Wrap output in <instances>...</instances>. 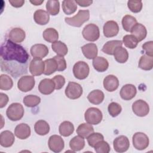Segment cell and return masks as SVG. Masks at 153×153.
Listing matches in <instances>:
<instances>
[{
  "mask_svg": "<svg viewBox=\"0 0 153 153\" xmlns=\"http://www.w3.org/2000/svg\"><path fill=\"white\" fill-rule=\"evenodd\" d=\"M8 102V97L7 94L1 93H0V108H2L7 104Z\"/></svg>",
  "mask_w": 153,
  "mask_h": 153,
  "instance_id": "cell-50",
  "label": "cell"
},
{
  "mask_svg": "<svg viewBox=\"0 0 153 153\" xmlns=\"http://www.w3.org/2000/svg\"><path fill=\"white\" fill-rule=\"evenodd\" d=\"M44 63L45 69L44 74L46 75H50L57 71V64L54 58L46 59L44 61Z\"/></svg>",
  "mask_w": 153,
  "mask_h": 153,
  "instance_id": "cell-37",
  "label": "cell"
},
{
  "mask_svg": "<svg viewBox=\"0 0 153 153\" xmlns=\"http://www.w3.org/2000/svg\"><path fill=\"white\" fill-rule=\"evenodd\" d=\"M103 35L107 38L116 36L119 32V26L117 23L114 20L106 22L103 27Z\"/></svg>",
  "mask_w": 153,
  "mask_h": 153,
  "instance_id": "cell-14",
  "label": "cell"
},
{
  "mask_svg": "<svg viewBox=\"0 0 153 153\" xmlns=\"http://www.w3.org/2000/svg\"><path fill=\"white\" fill-rule=\"evenodd\" d=\"M108 111L111 116L112 117H115L121 113L122 108L119 103L112 102L109 104Z\"/></svg>",
  "mask_w": 153,
  "mask_h": 153,
  "instance_id": "cell-44",
  "label": "cell"
},
{
  "mask_svg": "<svg viewBox=\"0 0 153 153\" xmlns=\"http://www.w3.org/2000/svg\"><path fill=\"white\" fill-rule=\"evenodd\" d=\"M139 67L145 71L151 70L153 68V56H149L146 54L141 56L139 63Z\"/></svg>",
  "mask_w": 153,
  "mask_h": 153,
  "instance_id": "cell-32",
  "label": "cell"
},
{
  "mask_svg": "<svg viewBox=\"0 0 153 153\" xmlns=\"http://www.w3.org/2000/svg\"><path fill=\"white\" fill-rule=\"evenodd\" d=\"M34 130L38 134L44 136L49 133L50 126L48 123L44 120H38L35 124Z\"/></svg>",
  "mask_w": 153,
  "mask_h": 153,
  "instance_id": "cell-28",
  "label": "cell"
},
{
  "mask_svg": "<svg viewBox=\"0 0 153 153\" xmlns=\"http://www.w3.org/2000/svg\"><path fill=\"white\" fill-rule=\"evenodd\" d=\"M59 130V133L62 136L68 137L73 133L74 131V126L71 122L65 121L60 124Z\"/></svg>",
  "mask_w": 153,
  "mask_h": 153,
  "instance_id": "cell-31",
  "label": "cell"
},
{
  "mask_svg": "<svg viewBox=\"0 0 153 153\" xmlns=\"http://www.w3.org/2000/svg\"><path fill=\"white\" fill-rule=\"evenodd\" d=\"M49 149L54 152H61L65 146L63 139L61 136L56 134L51 136L48 142Z\"/></svg>",
  "mask_w": 153,
  "mask_h": 153,
  "instance_id": "cell-11",
  "label": "cell"
},
{
  "mask_svg": "<svg viewBox=\"0 0 153 153\" xmlns=\"http://www.w3.org/2000/svg\"><path fill=\"white\" fill-rule=\"evenodd\" d=\"M15 140L14 134L9 131L5 130L1 132L0 134V144L2 146L8 148L11 146Z\"/></svg>",
  "mask_w": 153,
  "mask_h": 153,
  "instance_id": "cell-21",
  "label": "cell"
},
{
  "mask_svg": "<svg viewBox=\"0 0 153 153\" xmlns=\"http://www.w3.org/2000/svg\"><path fill=\"white\" fill-rule=\"evenodd\" d=\"M10 4L14 7L19 8L23 6L25 3V1L23 0H10Z\"/></svg>",
  "mask_w": 153,
  "mask_h": 153,
  "instance_id": "cell-51",
  "label": "cell"
},
{
  "mask_svg": "<svg viewBox=\"0 0 153 153\" xmlns=\"http://www.w3.org/2000/svg\"><path fill=\"white\" fill-rule=\"evenodd\" d=\"M82 94L81 85L75 82H69L65 89L66 96L71 99L79 98Z\"/></svg>",
  "mask_w": 153,
  "mask_h": 153,
  "instance_id": "cell-8",
  "label": "cell"
},
{
  "mask_svg": "<svg viewBox=\"0 0 153 153\" xmlns=\"http://www.w3.org/2000/svg\"><path fill=\"white\" fill-rule=\"evenodd\" d=\"M153 42L152 41L145 42L142 45V48L146 52V54L149 56H153Z\"/></svg>",
  "mask_w": 153,
  "mask_h": 153,
  "instance_id": "cell-49",
  "label": "cell"
},
{
  "mask_svg": "<svg viewBox=\"0 0 153 153\" xmlns=\"http://www.w3.org/2000/svg\"><path fill=\"white\" fill-rule=\"evenodd\" d=\"M63 12L68 15L74 13L77 9V4L73 0H65L62 2V5Z\"/></svg>",
  "mask_w": 153,
  "mask_h": 153,
  "instance_id": "cell-36",
  "label": "cell"
},
{
  "mask_svg": "<svg viewBox=\"0 0 153 153\" xmlns=\"http://www.w3.org/2000/svg\"><path fill=\"white\" fill-rule=\"evenodd\" d=\"M84 118L87 123L91 125H97L102 121L103 115L99 109L91 107L86 110L84 114Z\"/></svg>",
  "mask_w": 153,
  "mask_h": 153,
  "instance_id": "cell-4",
  "label": "cell"
},
{
  "mask_svg": "<svg viewBox=\"0 0 153 153\" xmlns=\"http://www.w3.org/2000/svg\"><path fill=\"white\" fill-rule=\"evenodd\" d=\"M114 150L117 152H124L128 150L130 146V142L126 136H120L116 137L113 142Z\"/></svg>",
  "mask_w": 153,
  "mask_h": 153,
  "instance_id": "cell-13",
  "label": "cell"
},
{
  "mask_svg": "<svg viewBox=\"0 0 153 153\" xmlns=\"http://www.w3.org/2000/svg\"><path fill=\"white\" fill-rule=\"evenodd\" d=\"M93 66L94 69L99 72L106 71L109 67L108 60L103 57H96L93 60Z\"/></svg>",
  "mask_w": 153,
  "mask_h": 153,
  "instance_id": "cell-26",
  "label": "cell"
},
{
  "mask_svg": "<svg viewBox=\"0 0 153 153\" xmlns=\"http://www.w3.org/2000/svg\"><path fill=\"white\" fill-rule=\"evenodd\" d=\"M142 2L141 1H128L127 7L129 10L134 13H139L142 8Z\"/></svg>",
  "mask_w": 153,
  "mask_h": 153,
  "instance_id": "cell-46",
  "label": "cell"
},
{
  "mask_svg": "<svg viewBox=\"0 0 153 153\" xmlns=\"http://www.w3.org/2000/svg\"><path fill=\"white\" fill-rule=\"evenodd\" d=\"M137 93L136 87L130 84H127L123 86L120 94L121 97L124 100H130L136 96Z\"/></svg>",
  "mask_w": 153,
  "mask_h": 153,
  "instance_id": "cell-17",
  "label": "cell"
},
{
  "mask_svg": "<svg viewBox=\"0 0 153 153\" xmlns=\"http://www.w3.org/2000/svg\"><path fill=\"white\" fill-rule=\"evenodd\" d=\"M46 9L47 12L52 15L56 16L60 11V3L59 1L49 0L46 3Z\"/></svg>",
  "mask_w": 153,
  "mask_h": 153,
  "instance_id": "cell-39",
  "label": "cell"
},
{
  "mask_svg": "<svg viewBox=\"0 0 153 153\" xmlns=\"http://www.w3.org/2000/svg\"><path fill=\"white\" fill-rule=\"evenodd\" d=\"M90 18V11L88 10H79L78 13L72 17H65V22L72 26L81 27Z\"/></svg>",
  "mask_w": 153,
  "mask_h": 153,
  "instance_id": "cell-2",
  "label": "cell"
},
{
  "mask_svg": "<svg viewBox=\"0 0 153 153\" xmlns=\"http://www.w3.org/2000/svg\"><path fill=\"white\" fill-rule=\"evenodd\" d=\"M81 50L84 56L88 59H93L97 57L98 50L95 44H87L81 47Z\"/></svg>",
  "mask_w": 153,
  "mask_h": 153,
  "instance_id": "cell-23",
  "label": "cell"
},
{
  "mask_svg": "<svg viewBox=\"0 0 153 153\" xmlns=\"http://www.w3.org/2000/svg\"><path fill=\"white\" fill-rule=\"evenodd\" d=\"M7 117L13 121L21 120L24 115V108L19 103H11L7 109Z\"/></svg>",
  "mask_w": 153,
  "mask_h": 153,
  "instance_id": "cell-3",
  "label": "cell"
},
{
  "mask_svg": "<svg viewBox=\"0 0 153 153\" xmlns=\"http://www.w3.org/2000/svg\"><path fill=\"white\" fill-rule=\"evenodd\" d=\"M82 34L84 38L87 41L91 42L96 41L100 36L99 27L95 24H88L84 27Z\"/></svg>",
  "mask_w": 153,
  "mask_h": 153,
  "instance_id": "cell-5",
  "label": "cell"
},
{
  "mask_svg": "<svg viewBox=\"0 0 153 153\" xmlns=\"http://www.w3.org/2000/svg\"><path fill=\"white\" fill-rule=\"evenodd\" d=\"M30 128L27 124H18L14 129V134L20 139H26L30 135Z\"/></svg>",
  "mask_w": 153,
  "mask_h": 153,
  "instance_id": "cell-19",
  "label": "cell"
},
{
  "mask_svg": "<svg viewBox=\"0 0 153 153\" xmlns=\"http://www.w3.org/2000/svg\"><path fill=\"white\" fill-rule=\"evenodd\" d=\"M25 32L22 29L19 27L12 29L8 33L9 39L16 43H20L23 42L25 39Z\"/></svg>",
  "mask_w": 153,
  "mask_h": 153,
  "instance_id": "cell-22",
  "label": "cell"
},
{
  "mask_svg": "<svg viewBox=\"0 0 153 153\" xmlns=\"http://www.w3.org/2000/svg\"><path fill=\"white\" fill-rule=\"evenodd\" d=\"M35 84V78L33 75H25L19 79L17 82V87L23 92H27L33 89Z\"/></svg>",
  "mask_w": 153,
  "mask_h": 153,
  "instance_id": "cell-9",
  "label": "cell"
},
{
  "mask_svg": "<svg viewBox=\"0 0 153 153\" xmlns=\"http://www.w3.org/2000/svg\"><path fill=\"white\" fill-rule=\"evenodd\" d=\"M30 51L34 58L42 59L48 54V48L44 44H36L32 46Z\"/></svg>",
  "mask_w": 153,
  "mask_h": 153,
  "instance_id": "cell-16",
  "label": "cell"
},
{
  "mask_svg": "<svg viewBox=\"0 0 153 153\" xmlns=\"http://www.w3.org/2000/svg\"><path fill=\"white\" fill-rule=\"evenodd\" d=\"M132 110L135 115L139 117H145L149 112L148 104L142 99L137 100L132 105Z\"/></svg>",
  "mask_w": 153,
  "mask_h": 153,
  "instance_id": "cell-10",
  "label": "cell"
},
{
  "mask_svg": "<svg viewBox=\"0 0 153 153\" xmlns=\"http://www.w3.org/2000/svg\"><path fill=\"white\" fill-rule=\"evenodd\" d=\"M104 97V93L100 90H94L91 91L87 96L88 101L94 105H99L101 103L103 102Z\"/></svg>",
  "mask_w": 153,
  "mask_h": 153,
  "instance_id": "cell-27",
  "label": "cell"
},
{
  "mask_svg": "<svg viewBox=\"0 0 153 153\" xmlns=\"http://www.w3.org/2000/svg\"><path fill=\"white\" fill-rule=\"evenodd\" d=\"M45 63L41 59L34 58L30 62L29 72L33 76H39L44 74Z\"/></svg>",
  "mask_w": 153,
  "mask_h": 153,
  "instance_id": "cell-12",
  "label": "cell"
},
{
  "mask_svg": "<svg viewBox=\"0 0 153 153\" xmlns=\"http://www.w3.org/2000/svg\"><path fill=\"white\" fill-rule=\"evenodd\" d=\"M123 43L126 47L133 49L137 47L138 41L133 35H126L123 38Z\"/></svg>",
  "mask_w": 153,
  "mask_h": 153,
  "instance_id": "cell-42",
  "label": "cell"
},
{
  "mask_svg": "<svg viewBox=\"0 0 153 153\" xmlns=\"http://www.w3.org/2000/svg\"><path fill=\"white\" fill-rule=\"evenodd\" d=\"M43 38L48 42H54L57 41L59 38V34L57 31L51 27L46 29L42 33Z\"/></svg>",
  "mask_w": 153,
  "mask_h": 153,
  "instance_id": "cell-34",
  "label": "cell"
},
{
  "mask_svg": "<svg viewBox=\"0 0 153 153\" xmlns=\"http://www.w3.org/2000/svg\"><path fill=\"white\" fill-rule=\"evenodd\" d=\"M30 2L34 5H40L43 2H44V0H42V1H36V0H35V1H30Z\"/></svg>",
  "mask_w": 153,
  "mask_h": 153,
  "instance_id": "cell-53",
  "label": "cell"
},
{
  "mask_svg": "<svg viewBox=\"0 0 153 153\" xmlns=\"http://www.w3.org/2000/svg\"><path fill=\"white\" fill-rule=\"evenodd\" d=\"M94 132V128L91 124L88 123L81 124L76 129V133L82 138H87L91 133Z\"/></svg>",
  "mask_w": 153,
  "mask_h": 153,
  "instance_id": "cell-29",
  "label": "cell"
},
{
  "mask_svg": "<svg viewBox=\"0 0 153 153\" xmlns=\"http://www.w3.org/2000/svg\"><path fill=\"white\" fill-rule=\"evenodd\" d=\"M94 148L97 153H108L111 150L109 143L103 140L98 142Z\"/></svg>",
  "mask_w": 153,
  "mask_h": 153,
  "instance_id": "cell-43",
  "label": "cell"
},
{
  "mask_svg": "<svg viewBox=\"0 0 153 153\" xmlns=\"http://www.w3.org/2000/svg\"><path fill=\"white\" fill-rule=\"evenodd\" d=\"M87 142L91 147H94L95 145L99 141L104 139L103 136L100 133H93L88 136Z\"/></svg>",
  "mask_w": 153,
  "mask_h": 153,
  "instance_id": "cell-45",
  "label": "cell"
},
{
  "mask_svg": "<svg viewBox=\"0 0 153 153\" xmlns=\"http://www.w3.org/2000/svg\"><path fill=\"white\" fill-rule=\"evenodd\" d=\"M57 64V71H63L66 68V62L63 57V56H55L53 57Z\"/></svg>",
  "mask_w": 153,
  "mask_h": 153,
  "instance_id": "cell-47",
  "label": "cell"
},
{
  "mask_svg": "<svg viewBox=\"0 0 153 153\" xmlns=\"http://www.w3.org/2000/svg\"><path fill=\"white\" fill-rule=\"evenodd\" d=\"M76 4L81 7H85L90 5L93 3V1H85V0H76L75 1Z\"/></svg>",
  "mask_w": 153,
  "mask_h": 153,
  "instance_id": "cell-52",
  "label": "cell"
},
{
  "mask_svg": "<svg viewBox=\"0 0 153 153\" xmlns=\"http://www.w3.org/2000/svg\"><path fill=\"white\" fill-rule=\"evenodd\" d=\"M52 50L59 56H65L67 54L68 49L67 45L60 41H57L51 45Z\"/></svg>",
  "mask_w": 153,
  "mask_h": 153,
  "instance_id": "cell-35",
  "label": "cell"
},
{
  "mask_svg": "<svg viewBox=\"0 0 153 153\" xmlns=\"http://www.w3.org/2000/svg\"><path fill=\"white\" fill-rule=\"evenodd\" d=\"M1 57L5 61H14L20 64L26 63L29 59V55L22 45L10 39L2 43Z\"/></svg>",
  "mask_w": 153,
  "mask_h": 153,
  "instance_id": "cell-1",
  "label": "cell"
},
{
  "mask_svg": "<svg viewBox=\"0 0 153 153\" xmlns=\"http://www.w3.org/2000/svg\"><path fill=\"white\" fill-rule=\"evenodd\" d=\"M130 32L140 42L143 40L147 35V30L145 26L141 23H136L131 29Z\"/></svg>",
  "mask_w": 153,
  "mask_h": 153,
  "instance_id": "cell-20",
  "label": "cell"
},
{
  "mask_svg": "<svg viewBox=\"0 0 153 153\" xmlns=\"http://www.w3.org/2000/svg\"><path fill=\"white\" fill-rule=\"evenodd\" d=\"M13 81L7 75L2 74L0 76V88L2 90H8L13 87Z\"/></svg>",
  "mask_w": 153,
  "mask_h": 153,
  "instance_id": "cell-41",
  "label": "cell"
},
{
  "mask_svg": "<svg viewBox=\"0 0 153 153\" xmlns=\"http://www.w3.org/2000/svg\"><path fill=\"white\" fill-rule=\"evenodd\" d=\"M113 55L115 60L120 63H124L126 62L128 58V51L122 46L118 47L115 50Z\"/></svg>",
  "mask_w": 153,
  "mask_h": 153,
  "instance_id": "cell-30",
  "label": "cell"
},
{
  "mask_svg": "<svg viewBox=\"0 0 153 153\" xmlns=\"http://www.w3.org/2000/svg\"><path fill=\"white\" fill-rule=\"evenodd\" d=\"M89 66L88 64L84 61H79L74 65V75L78 79H84L86 78L89 74Z\"/></svg>",
  "mask_w": 153,
  "mask_h": 153,
  "instance_id": "cell-6",
  "label": "cell"
},
{
  "mask_svg": "<svg viewBox=\"0 0 153 153\" xmlns=\"http://www.w3.org/2000/svg\"><path fill=\"white\" fill-rule=\"evenodd\" d=\"M85 146V140L84 138L79 136L74 137L69 142V146L74 151H79L82 149Z\"/></svg>",
  "mask_w": 153,
  "mask_h": 153,
  "instance_id": "cell-33",
  "label": "cell"
},
{
  "mask_svg": "<svg viewBox=\"0 0 153 153\" xmlns=\"http://www.w3.org/2000/svg\"><path fill=\"white\" fill-rule=\"evenodd\" d=\"M122 26L123 29L127 32H130L132 27L137 23L135 17L130 15H126L122 19Z\"/></svg>",
  "mask_w": 153,
  "mask_h": 153,
  "instance_id": "cell-38",
  "label": "cell"
},
{
  "mask_svg": "<svg viewBox=\"0 0 153 153\" xmlns=\"http://www.w3.org/2000/svg\"><path fill=\"white\" fill-rule=\"evenodd\" d=\"M41 102V98L36 95H27L23 98V103L27 107H35Z\"/></svg>",
  "mask_w": 153,
  "mask_h": 153,
  "instance_id": "cell-40",
  "label": "cell"
},
{
  "mask_svg": "<svg viewBox=\"0 0 153 153\" xmlns=\"http://www.w3.org/2000/svg\"><path fill=\"white\" fill-rule=\"evenodd\" d=\"M33 19L37 24L45 25L47 24L50 20V15L47 11L39 9L34 13Z\"/></svg>",
  "mask_w": 153,
  "mask_h": 153,
  "instance_id": "cell-24",
  "label": "cell"
},
{
  "mask_svg": "<svg viewBox=\"0 0 153 153\" xmlns=\"http://www.w3.org/2000/svg\"><path fill=\"white\" fill-rule=\"evenodd\" d=\"M119 86L118 79L113 75L106 76L103 79L104 88L110 92L116 90Z\"/></svg>",
  "mask_w": 153,
  "mask_h": 153,
  "instance_id": "cell-18",
  "label": "cell"
},
{
  "mask_svg": "<svg viewBox=\"0 0 153 153\" xmlns=\"http://www.w3.org/2000/svg\"><path fill=\"white\" fill-rule=\"evenodd\" d=\"M132 142L134 148L137 150H143L148 146L149 140L146 134L142 132H137L133 136Z\"/></svg>",
  "mask_w": 153,
  "mask_h": 153,
  "instance_id": "cell-7",
  "label": "cell"
},
{
  "mask_svg": "<svg viewBox=\"0 0 153 153\" xmlns=\"http://www.w3.org/2000/svg\"><path fill=\"white\" fill-rule=\"evenodd\" d=\"M52 80L54 82L55 89H56V90L61 89L65 84V78L62 75H57L54 76L52 78Z\"/></svg>",
  "mask_w": 153,
  "mask_h": 153,
  "instance_id": "cell-48",
  "label": "cell"
},
{
  "mask_svg": "<svg viewBox=\"0 0 153 153\" xmlns=\"http://www.w3.org/2000/svg\"><path fill=\"white\" fill-rule=\"evenodd\" d=\"M122 45L123 42L120 40L109 41L103 45L102 51L108 55H113L115 50L118 47H121Z\"/></svg>",
  "mask_w": 153,
  "mask_h": 153,
  "instance_id": "cell-25",
  "label": "cell"
},
{
  "mask_svg": "<svg viewBox=\"0 0 153 153\" xmlns=\"http://www.w3.org/2000/svg\"><path fill=\"white\" fill-rule=\"evenodd\" d=\"M54 89L55 84L52 79H43L40 81L38 85V90L39 92L44 95L50 94L54 91Z\"/></svg>",
  "mask_w": 153,
  "mask_h": 153,
  "instance_id": "cell-15",
  "label": "cell"
}]
</instances>
